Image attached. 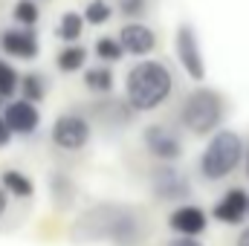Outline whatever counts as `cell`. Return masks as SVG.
I'll return each mask as SVG.
<instances>
[{"label": "cell", "mask_w": 249, "mask_h": 246, "mask_svg": "<svg viewBox=\"0 0 249 246\" xmlns=\"http://www.w3.org/2000/svg\"><path fill=\"white\" fill-rule=\"evenodd\" d=\"M78 241H107L113 246H139L145 241L148 229L145 220L139 217V211L127 209V206H96L93 211H87L75 232Z\"/></svg>", "instance_id": "cell-1"}, {"label": "cell", "mask_w": 249, "mask_h": 246, "mask_svg": "<svg viewBox=\"0 0 249 246\" xmlns=\"http://www.w3.org/2000/svg\"><path fill=\"white\" fill-rule=\"evenodd\" d=\"M174 93V72L165 61H136L124 75V102L133 113H151L162 107Z\"/></svg>", "instance_id": "cell-2"}, {"label": "cell", "mask_w": 249, "mask_h": 246, "mask_svg": "<svg viewBox=\"0 0 249 246\" xmlns=\"http://www.w3.org/2000/svg\"><path fill=\"white\" fill-rule=\"evenodd\" d=\"M244 154H247V142L238 130L220 127L217 133L209 136L206 148L200 151L197 159V171L206 183H220L226 180L232 171H238L244 165Z\"/></svg>", "instance_id": "cell-3"}, {"label": "cell", "mask_w": 249, "mask_h": 246, "mask_svg": "<svg viewBox=\"0 0 249 246\" xmlns=\"http://www.w3.org/2000/svg\"><path fill=\"white\" fill-rule=\"evenodd\" d=\"M226 119V99L212 87H194L183 99L180 124L194 136H212L223 127Z\"/></svg>", "instance_id": "cell-4"}, {"label": "cell", "mask_w": 249, "mask_h": 246, "mask_svg": "<svg viewBox=\"0 0 249 246\" xmlns=\"http://www.w3.org/2000/svg\"><path fill=\"white\" fill-rule=\"evenodd\" d=\"M142 145L160 165H174L186 154V142H183L180 130H174L171 124H160V122L148 124L142 130Z\"/></svg>", "instance_id": "cell-5"}, {"label": "cell", "mask_w": 249, "mask_h": 246, "mask_svg": "<svg viewBox=\"0 0 249 246\" xmlns=\"http://www.w3.org/2000/svg\"><path fill=\"white\" fill-rule=\"evenodd\" d=\"M151 194L160 203H186L191 197V180L174 165H157L151 171Z\"/></svg>", "instance_id": "cell-6"}, {"label": "cell", "mask_w": 249, "mask_h": 246, "mask_svg": "<svg viewBox=\"0 0 249 246\" xmlns=\"http://www.w3.org/2000/svg\"><path fill=\"white\" fill-rule=\"evenodd\" d=\"M50 136H53V145L61 148V151H81V148L90 142L93 127H90V119H87L84 113L70 110V113H61V116L53 122Z\"/></svg>", "instance_id": "cell-7"}, {"label": "cell", "mask_w": 249, "mask_h": 246, "mask_svg": "<svg viewBox=\"0 0 249 246\" xmlns=\"http://www.w3.org/2000/svg\"><path fill=\"white\" fill-rule=\"evenodd\" d=\"M174 55L183 67L191 81H203L206 78V58H203V50H200V38L194 32L191 23H180L177 26V35H174Z\"/></svg>", "instance_id": "cell-8"}, {"label": "cell", "mask_w": 249, "mask_h": 246, "mask_svg": "<svg viewBox=\"0 0 249 246\" xmlns=\"http://www.w3.org/2000/svg\"><path fill=\"white\" fill-rule=\"evenodd\" d=\"M0 50L9 58H18V61H35L38 53H41V44H38L35 29L15 26V29H3L0 32Z\"/></svg>", "instance_id": "cell-9"}, {"label": "cell", "mask_w": 249, "mask_h": 246, "mask_svg": "<svg viewBox=\"0 0 249 246\" xmlns=\"http://www.w3.org/2000/svg\"><path fill=\"white\" fill-rule=\"evenodd\" d=\"M209 226V214L194 206V203H180L171 214H168V229L177 238H200Z\"/></svg>", "instance_id": "cell-10"}, {"label": "cell", "mask_w": 249, "mask_h": 246, "mask_svg": "<svg viewBox=\"0 0 249 246\" xmlns=\"http://www.w3.org/2000/svg\"><path fill=\"white\" fill-rule=\"evenodd\" d=\"M247 206H249V191L235 185V188L220 194V200L212 209V217L223 226H241L247 220Z\"/></svg>", "instance_id": "cell-11"}, {"label": "cell", "mask_w": 249, "mask_h": 246, "mask_svg": "<svg viewBox=\"0 0 249 246\" xmlns=\"http://www.w3.org/2000/svg\"><path fill=\"white\" fill-rule=\"evenodd\" d=\"M116 41L122 44L124 55H136V58H145V55H151V53L157 50V35H154V29L145 26L142 20L124 23L122 29H119V38H116Z\"/></svg>", "instance_id": "cell-12"}, {"label": "cell", "mask_w": 249, "mask_h": 246, "mask_svg": "<svg viewBox=\"0 0 249 246\" xmlns=\"http://www.w3.org/2000/svg\"><path fill=\"white\" fill-rule=\"evenodd\" d=\"M3 122L12 130V136H15V133L32 136V133L41 127V113H38L35 105H29V102H23V99H15V102H6V107H3Z\"/></svg>", "instance_id": "cell-13"}, {"label": "cell", "mask_w": 249, "mask_h": 246, "mask_svg": "<svg viewBox=\"0 0 249 246\" xmlns=\"http://www.w3.org/2000/svg\"><path fill=\"white\" fill-rule=\"evenodd\" d=\"M113 84H116V78H113V70H110L107 64H99V67L84 70V87H87L90 93L107 96V93H113Z\"/></svg>", "instance_id": "cell-14"}, {"label": "cell", "mask_w": 249, "mask_h": 246, "mask_svg": "<svg viewBox=\"0 0 249 246\" xmlns=\"http://www.w3.org/2000/svg\"><path fill=\"white\" fill-rule=\"evenodd\" d=\"M0 183H3V191H6V194L20 197V200H26V197H32V194H35L32 180H29L23 171H15V168L3 171V174H0Z\"/></svg>", "instance_id": "cell-15"}, {"label": "cell", "mask_w": 249, "mask_h": 246, "mask_svg": "<svg viewBox=\"0 0 249 246\" xmlns=\"http://www.w3.org/2000/svg\"><path fill=\"white\" fill-rule=\"evenodd\" d=\"M84 64H87V50L78 44H67L55 55V67L61 72H78V70H84Z\"/></svg>", "instance_id": "cell-16"}, {"label": "cell", "mask_w": 249, "mask_h": 246, "mask_svg": "<svg viewBox=\"0 0 249 246\" xmlns=\"http://www.w3.org/2000/svg\"><path fill=\"white\" fill-rule=\"evenodd\" d=\"M47 90H50V84H47V75H41V72H29L20 78V93H23V102H29V105L44 102Z\"/></svg>", "instance_id": "cell-17"}, {"label": "cell", "mask_w": 249, "mask_h": 246, "mask_svg": "<svg viewBox=\"0 0 249 246\" xmlns=\"http://www.w3.org/2000/svg\"><path fill=\"white\" fill-rule=\"evenodd\" d=\"M81 32H84V18L78 12H64L58 26H55V35L61 41H67V44H75L81 38Z\"/></svg>", "instance_id": "cell-18"}, {"label": "cell", "mask_w": 249, "mask_h": 246, "mask_svg": "<svg viewBox=\"0 0 249 246\" xmlns=\"http://www.w3.org/2000/svg\"><path fill=\"white\" fill-rule=\"evenodd\" d=\"M81 18L90 26H102V23H107L113 18V3H107V0H90L84 6V15Z\"/></svg>", "instance_id": "cell-19"}, {"label": "cell", "mask_w": 249, "mask_h": 246, "mask_svg": "<svg viewBox=\"0 0 249 246\" xmlns=\"http://www.w3.org/2000/svg\"><path fill=\"white\" fill-rule=\"evenodd\" d=\"M12 18H15V23H18V26L32 29V26L38 23V18H41V9H38V3H35V0H18V3H15V9H12Z\"/></svg>", "instance_id": "cell-20"}, {"label": "cell", "mask_w": 249, "mask_h": 246, "mask_svg": "<svg viewBox=\"0 0 249 246\" xmlns=\"http://www.w3.org/2000/svg\"><path fill=\"white\" fill-rule=\"evenodd\" d=\"M50 191H53V200L58 203V206H70L72 203V194H75V185L72 180L61 174V171H55L53 177H50Z\"/></svg>", "instance_id": "cell-21"}, {"label": "cell", "mask_w": 249, "mask_h": 246, "mask_svg": "<svg viewBox=\"0 0 249 246\" xmlns=\"http://www.w3.org/2000/svg\"><path fill=\"white\" fill-rule=\"evenodd\" d=\"M93 53H96V58H102V64H116L124 58V50L122 44L116 41V38H99L96 41V47H93Z\"/></svg>", "instance_id": "cell-22"}, {"label": "cell", "mask_w": 249, "mask_h": 246, "mask_svg": "<svg viewBox=\"0 0 249 246\" xmlns=\"http://www.w3.org/2000/svg\"><path fill=\"white\" fill-rule=\"evenodd\" d=\"M18 87H20V75H18V70L0 58V96H3V99H12Z\"/></svg>", "instance_id": "cell-23"}, {"label": "cell", "mask_w": 249, "mask_h": 246, "mask_svg": "<svg viewBox=\"0 0 249 246\" xmlns=\"http://www.w3.org/2000/svg\"><path fill=\"white\" fill-rule=\"evenodd\" d=\"M113 6H116V12L124 15V18L142 20L148 15V9H151V0H113Z\"/></svg>", "instance_id": "cell-24"}, {"label": "cell", "mask_w": 249, "mask_h": 246, "mask_svg": "<svg viewBox=\"0 0 249 246\" xmlns=\"http://www.w3.org/2000/svg\"><path fill=\"white\" fill-rule=\"evenodd\" d=\"M165 246H206V244H200L197 238H174V241H168Z\"/></svg>", "instance_id": "cell-25"}, {"label": "cell", "mask_w": 249, "mask_h": 246, "mask_svg": "<svg viewBox=\"0 0 249 246\" xmlns=\"http://www.w3.org/2000/svg\"><path fill=\"white\" fill-rule=\"evenodd\" d=\"M12 142V130L6 127V122H3V116H0V148H6Z\"/></svg>", "instance_id": "cell-26"}, {"label": "cell", "mask_w": 249, "mask_h": 246, "mask_svg": "<svg viewBox=\"0 0 249 246\" xmlns=\"http://www.w3.org/2000/svg\"><path fill=\"white\" fill-rule=\"evenodd\" d=\"M235 246H249V226L238 235V241H235Z\"/></svg>", "instance_id": "cell-27"}, {"label": "cell", "mask_w": 249, "mask_h": 246, "mask_svg": "<svg viewBox=\"0 0 249 246\" xmlns=\"http://www.w3.org/2000/svg\"><path fill=\"white\" fill-rule=\"evenodd\" d=\"M6 206H9V194L0 188V217H3V211H6Z\"/></svg>", "instance_id": "cell-28"}, {"label": "cell", "mask_w": 249, "mask_h": 246, "mask_svg": "<svg viewBox=\"0 0 249 246\" xmlns=\"http://www.w3.org/2000/svg\"><path fill=\"white\" fill-rule=\"evenodd\" d=\"M244 171H247V177H249V145H247V154H244Z\"/></svg>", "instance_id": "cell-29"}, {"label": "cell", "mask_w": 249, "mask_h": 246, "mask_svg": "<svg viewBox=\"0 0 249 246\" xmlns=\"http://www.w3.org/2000/svg\"><path fill=\"white\" fill-rule=\"evenodd\" d=\"M0 107H6V99H3V96H0Z\"/></svg>", "instance_id": "cell-30"}, {"label": "cell", "mask_w": 249, "mask_h": 246, "mask_svg": "<svg viewBox=\"0 0 249 246\" xmlns=\"http://www.w3.org/2000/svg\"><path fill=\"white\" fill-rule=\"evenodd\" d=\"M247 217H249V206H247Z\"/></svg>", "instance_id": "cell-31"}, {"label": "cell", "mask_w": 249, "mask_h": 246, "mask_svg": "<svg viewBox=\"0 0 249 246\" xmlns=\"http://www.w3.org/2000/svg\"><path fill=\"white\" fill-rule=\"evenodd\" d=\"M35 3H38V0H35Z\"/></svg>", "instance_id": "cell-32"}]
</instances>
